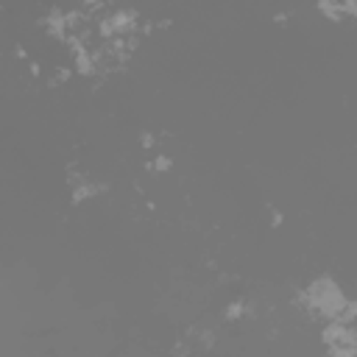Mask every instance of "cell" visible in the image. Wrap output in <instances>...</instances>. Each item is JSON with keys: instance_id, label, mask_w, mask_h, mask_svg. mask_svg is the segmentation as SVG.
Returning <instances> with one entry per match:
<instances>
[{"instance_id": "obj_1", "label": "cell", "mask_w": 357, "mask_h": 357, "mask_svg": "<svg viewBox=\"0 0 357 357\" xmlns=\"http://www.w3.org/2000/svg\"><path fill=\"white\" fill-rule=\"evenodd\" d=\"M307 301H310V307L315 312H321V315L335 321V318H340V312H343L349 298L343 296V290L332 279H318V282H312L307 287Z\"/></svg>"}, {"instance_id": "obj_2", "label": "cell", "mask_w": 357, "mask_h": 357, "mask_svg": "<svg viewBox=\"0 0 357 357\" xmlns=\"http://www.w3.org/2000/svg\"><path fill=\"white\" fill-rule=\"evenodd\" d=\"M324 343L332 354H357V332L351 329L349 321L335 318L326 329H324Z\"/></svg>"}]
</instances>
